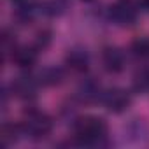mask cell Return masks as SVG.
Masks as SVG:
<instances>
[{
    "mask_svg": "<svg viewBox=\"0 0 149 149\" xmlns=\"http://www.w3.org/2000/svg\"><path fill=\"white\" fill-rule=\"evenodd\" d=\"M74 144L88 147H107L109 142V126L102 118L84 116L76 118L72 125Z\"/></svg>",
    "mask_w": 149,
    "mask_h": 149,
    "instance_id": "cell-1",
    "label": "cell"
},
{
    "mask_svg": "<svg viewBox=\"0 0 149 149\" xmlns=\"http://www.w3.org/2000/svg\"><path fill=\"white\" fill-rule=\"evenodd\" d=\"M23 135L32 140H42L53 132V119L37 109H28L21 121Z\"/></svg>",
    "mask_w": 149,
    "mask_h": 149,
    "instance_id": "cell-2",
    "label": "cell"
},
{
    "mask_svg": "<svg viewBox=\"0 0 149 149\" xmlns=\"http://www.w3.org/2000/svg\"><path fill=\"white\" fill-rule=\"evenodd\" d=\"M139 11L135 0H116L109 7V19L118 26H132L139 19Z\"/></svg>",
    "mask_w": 149,
    "mask_h": 149,
    "instance_id": "cell-3",
    "label": "cell"
},
{
    "mask_svg": "<svg viewBox=\"0 0 149 149\" xmlns=\"http://www.w3.org/2000/svg\"><path fill=\"white\" fill-rule=\"evenodd\" d=\"M100 102L105 105V109L109 112L121 114V112H125L130 107L132 97L123 88H109V90H104V95H102V100Z\"/></svg>",
    "mask_w": 149,
    "mask_h": 149,
    "instance_id": "cell-4",
    "label": "cell"
},
{
    "mask_svg": "<svg viewBox=\"0 0 149 149\" xmlns=\"http://www.w3.org/2000/svg\"><path fill=\"white\" fill-rule=\"evenodd\" d=\"M104 90L105 88L102 86V83L97 77H86V79H83L79 83L77 91H76V97L83 104H95V102H100L102 100Z\"/></svg>",
    "mask_w": 149,
    "mask_h": 149,
    "instance_id": "cell-5",
    "label": "cell"
},
{
    "mask_svg": "<svg viewBox=\"0 0 149 149\" xmlns=\"http://www.w3.org/2000/svg\"><path fill=\"white\" fill-rule=\"evenodd\" d=\"M37 86H39V81L37 77H32V76H19L13 81L11 84V93L23 100V102H30L35 98L37 95Z\"/></svg>",
    "mask_w": 149,
    "mask_h": 149,
    "instance_id": "cell-6",
    "label": "cell"
},
{
    "mask_svg": "<svg viewBox=\"0 0 149 149\" xmlns=\"http://www.w3.org/2000/svg\"><path fill=\"white\" fill-rule=\"evenodd\" d=\"M126 58L123 49L116 47V46H107L102 49V65L109 74H119L125 68Z\"/></svg>",
    "mask_w": 149,
    "mask_h": 149,
    "instance_id": "cell-7",
    "label": "cell"
},
{
    "mask_svg": "<svg viewBox=\"0 0 149 149\" xmlns=\"http://www.w3.org/2000/svg\"><path fill=\"white\" fill-rule=\"evenodd\" d=\"M65 65H67V68H70L76 74L86 72L88 67H90V53H88V49L81 47V46L68 49V53L65 54Z\"/></svg>",
    "mask_w": 149,
    "mask_h": 149,
    "instance_id": "cell-8",
    "label": "cell"
},
{
    "mask_svg": "<svg viewBox=\"0 0 149 149\" xmlns=\"http://www.w3.org/2000/svg\"><path fill=\"white\" fill-rule=\"evenodd\" d=\"M39 14L37 0H16V7L13 11V18L19 25H28Z\"/></svg>",
    "mask_w": 149,
    "mask_h": 149,
    "instance_id": "cell-9",
    "label": "cell"
},
{
    "mask_svg": "<svg viewBox=\"0 0 149 149\" xmlns=\"http://www.w3.org/2000/svg\"><path fill=\"white\" fill-rule=\"evenodd\" d=\"M125 139L132 144H142L149 139V125L144 119H132L125 126Z\"/></svg>",
    "mask_w": 149,
    "mask_h": 149,
    "instance_id": "cell-10",
    "label": "cell"
},
{
    "mask_svg": "<svg viewBox=\"0 0 149 149\" xmlns=\"http://www.w3.org/2000/svg\"><path fill=\"white\" fill-rule=\"evenodd\" d=\"M68 0H37L39 14L46 18H60L68 11Z\"/></svg>",
    "mask_w": 149,
    "mask_h": 149,
    "instance_id": "cell-11",
    "label": "cell"
},
{
    "mask_svg": "<svg viewBox=\"0 0 149 149\" xmlns=\"http://www.w3.org/2000/svg\"><path fill=\"white\" fill-rule=\"evenodd\" d=\"M37 56H39V51L33 46H18L16 51L13 53L11 60L19 68H32L37 61Z\"/></svg>",
    "mask_w": 149,
    "mask_h": 149,
    "instance_id": "cell-12",
    "label": "cell"
},
{
    "mask_svg": "<svg viewBox=\"0 0 149 149\" xmlns=\"http://www.w3.org/2000/svg\"><path fill=\"white\" fill-rule=\"evenodd\" d=\"M37 81L42 86H60L65 81V70L61 67H46L39 72Z\"/></svg>",
    "mask_w": 149,
    "mask_h": 149,
    "instance_id": "cell-13",
    "label": "cell"
},
{
    "mask_svg": "<svg viewBox=\"0 0 149 149\" xmlns=\"http://www.w3.org/2000/svg\"><path fill=\"white\" fill-rule=\"evenodd\" d=\"M19 135H23V130H21V123H6L2 126V132H0V142H2L4 147H9L13 144L18 142Z\"/></svg>",
    "mask_w": 149,
    "mask_h": 149,
    "instance_id": "cell-14",
    "label": "cell"
},
{
    "mask_svg": "<svg viewBox=\"0 0 149 149\" xmlns=\"http://www.w3.org/2000/svg\"><path fill=\"white\" fill-rule=\"evenodd\" d=\"M133 90L137 93H149V67H142L135 72Z\"/></svg>",
    "mask_w": 149,
    "mask_h": 149,
    "instance_id": "cell-15",
    "label": "cell"
},
{
    "mask_svg": "<svg viewBox=\"0 0 149 149\" xmlns=\"http://www.w3.org/2000/svg\"><path fill=\"white\" fill-rule=\"evenodd\" d=\"M130 53L137 60H149V39H137L130 46Z\"/></svg>",
    "mask_w": 149,
    "mask_h": 149,
    "instance_id": "cell-16",
    "label": "cell"
},
{
    "mask_svg": "<svg viewBox=\"0 0 149 149\" xmlns=\"http://www.w3.org/2000/svg\"><path fill=\"white\" fill-rule=\"evenodd\" d=\"M18 44H16V35L11 32V30H4L2 32V53H4V58H11L13 53L16 51Z\"/></svg>",
    "mask_w": 149,
    "mask_h": 149,
    "instance_id": "cell-17",
    "label": "cell"
},
{
    "mask_svg": "<svg viewBox=\"0 0 149 149\" xmlns=\"http://www.w3.org/2000/svg\"><path fill=\"white\" fill-rule=\"evenodd\" d=\"M49 44H51V32L44 28V30H39V32H37L35 40H33V44H32V46L40 53V51H44Z\"/></svg>",
    "mask_w": 149,
    "mask_h": 149,
    "instance_id": "cell-18",
    "label": "cell"
},
{
    "mask_svg": "<svg viewBox=\"0 0 149 149\" xmlns=\"http://www.w3.org/2000/svg\"><path fill=\"white\" fill-rule=\"evenodd\" d=\"M140 4H142V7H144V9H147V11H149V0H140Z\"/></svg>",
    "mask_w": 149,
    "mask_h": 149,
    "instance_id": "cell-19",
    "label": "cell"
},
{
    "mask_svg": "<svg viewBox=\"0 0 149 149\" xmlns=\"http://www.w3.org/2000/svg\"><path fill=\"white\" fill-rule=\"evenodd\" d=\"M84 2H90V0H84Z\"/></svg>",
    "mask_w": 149,
    "mask_h": 149,
    "instance_id": "cell-20",
    "label": "cell"
},
{
    "mask_svg": "<svg viewBox=\"0 0 149 149\" xmlns=\"http://www.w3.org/2000/svg\"><path fill=\"white\" fill-rule=\"evenodd\" d=\"M14 2H16V0H14Z\"/></svg>",
    "mask_w": 149,
    "mask_h": 149,
    "instance_id": "cell-21",
    "label": "cell"
}]
</instances>
